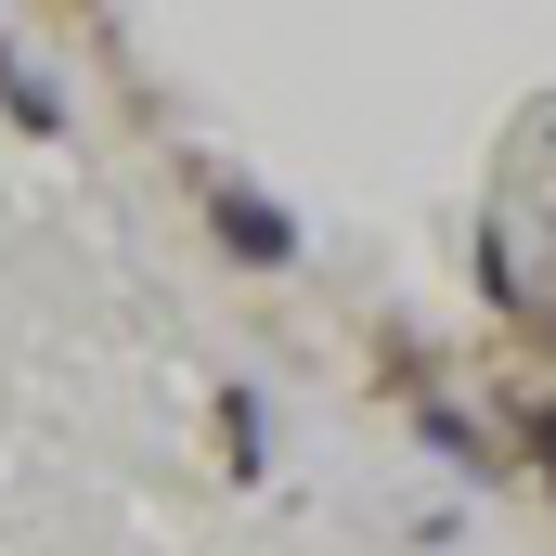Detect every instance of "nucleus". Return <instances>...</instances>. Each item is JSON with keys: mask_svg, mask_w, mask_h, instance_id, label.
Here are the masks:
<instances>
[{"mask_svg": "<svg viewBox=\"0 0 556 556\" xmlns=\"http://www.w3.org/2000/svg\"><path fill=\"white\" fill-rule=\"evenodd\" d=\"M207 220H220V247H233L247 273H285V260H298V220H285L273 194H247V181H207Z\"/></svg>", "mask_w": 556, "mask_h": 556, "instance_id": "nucleus-1", "label": "nucleus"}, {"mask_svg": "<svg viewBox=\"0 0 556 556\" xmlns=\"http://www.w3.org/2000/svg\"><path fill=\"white\" fill-rule=\"evenodd\" d=\"M0 104H13V130H39V142H65V91H52V78H39V65H26V52H13V39H0Z\"/></svg>", "mask_w": 556, "mask_h": 556, "instance_id": "nucleus-2", "label": "nucleus"}, {"mask_svg": "<svg viewBox=\"0 0 556 556\" xmlns=\"http://www.w3.org/2000/svg\"><path fill=\"white\" fill-rule=\"evenodd\" d=\"M220 440H233V479H260V402H247V389L220 402Z\"/></svg>", "mask_w": 556, "mask_h": 556, "instance_id": "nucleus-3", "label": "nucleus"}, {"mask_svg": "<svg viewBox=\"0 0 556 556\" xmlns=\"http://www.w3.org/2000/svg\"><path fill=\"white\" fill-rule=\"evenodd\" d=\"M531 440H544V492H556V415H544V427H531Z\"/></svg>", "mask_w": 556, "mask_h": 556, "instance_id": "nucleus-4", "label": "nucleus"}]
</instances>
